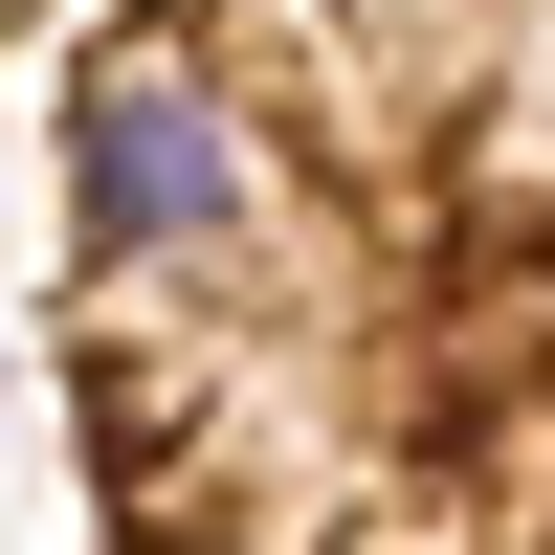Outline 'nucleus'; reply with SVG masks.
<instances>
[{"label": "nucleus", "mask_w": 555, "mask_h": 555, "mask_svg": "<svg viewBox=\"0 0 555 555\" xmlns=\"http://www.w3.org/2000/svg\"><path fill=\"white\" fill-rule=\"evenodd\" d=\"M44 156L112 555H555V0H112Z\"/></svg>", "instance_id": "1"}]
</instances>
